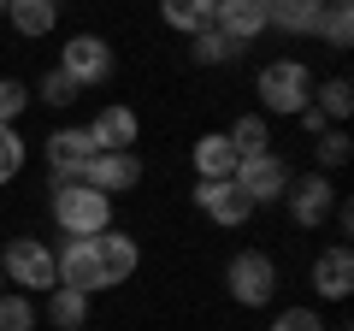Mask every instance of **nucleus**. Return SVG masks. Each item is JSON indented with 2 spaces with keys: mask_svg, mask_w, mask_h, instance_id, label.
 I'll list each match as a JSON object with an SVG mask.
<instances>
[{
  "mask_svg": "<svg viewBox=\"0 0 354 331\" xmlns=\"http://www.w3.org/2000/svg\"><path fill=\"white\" fill-rule=\"evenodd\" d=\"M313 107L325 113V125H348V113H354V83H348V77H325V83H313Z\"/></svg>",
  "mask_w": 354,
  "mask_h": 331,
  "instance_id": "412c9836",
  "label": "nucleus"
},
{
  "mask_svg": "<svg viewBox=\"0 0 354 331\" xmlns=\"http://www.w3.org/2000/svg\"><path fill=\"white\" fill-rule=\"evenodd\" d=\"M189 60L195 65H236L242 60V42H230L225 30H195V36H189Z\"/></svg>",
  "mask_w": 354,
  "mask_h": 331,
  "instance_id": "5701e85b",
  "label": "nucleus"
},
{
  "mask_svg": "<svg viewBox=\"0 0 354 331\" xmlns=\"http://www.w3.org/2000/svg\"><path fill=\"white\" fill-rule=\"evenodd\" d=\"M77 184H88V190H101V195H130L142 184V160H136V148H101L95 160L83 166V178Z\"/></svg>",
  "mask_w": 354,
  "mask_h": 331,
  "instance_id": "6e6552de",
  "label": "nucleus"
},
{
  "mask_svg": "<svg viewBox=\"0 0 354 331\" xmlns=\"http://www.w3.org/2000/svg\"><path fill=\"white\" fill-rule=\"evenodd\" d=\"M41 154H48V172H53V178H83V166L95 160L101 148H95V136H88V125H59Z\"/></svg>",
  "mask_w": 354,
  "mask_h": 331,
  "instance_id": "f8f14e48",
  "label": "nucleus"
},
{
  "mask_svg": "<svg viewBox=\"0 0 354 331\" xmlns=\"http://www.w3.org/2000/svg\"><path fill=\"white\" fill-rule=\"evenodd\" d=\"M290 178H295V172H290V160H283V154H248V160H236V172H230V184H236L254 207L283 202Z\"/></svg>",
  "mask_w": 354,
  "mask_h": 331,
  "instance_id": "423d86ee",
  "label": "nucleus"
},
{
  "mask_svg": "<svg viewBox=\"0 0 354 331\" xmlns=\"http://www.w3.org/2000/svg\"><path fill=\"white\" fill-rule=\"evenodd\" d=\"M53 6H65V0H53Z\"/></svg>",
  "mask_w": 354,
  "mask_h": 331,
  "instance_id": "72a5a7b5",
  "label": "nucleus"
},
{
  "mask_svg": "<svg viewBox=\"0 0 354 331\" xmlns=\"http://www.w3.org/2000/svg\"><path fill=\"white\" fill-rule=\"evenodd\" d=\"M295 125H301V130H307V136H319V130H325V113H319V107H313V101H307V107H301V113H295Z\"/></svg>",
  "mask_w": 354,
  "mask_h": 331,
  "instance_id": "7c9ffc66",
  "label": "nucleus"
},
{
  "mask_svg": "<svg viewBox=\"0 0 354 331\" xmlns=\"http://www.w3.org/2000/svg\"><path fill=\"white\" fill-rule=\"evenodd\" d=\"M30 107H36V95H30L24 77H0V125H18Z\"/></svg>",
  "mask_w": 354,
  "mask_h": 331,
  "instance_id": "bb28decb",
  "label": "nucleus"
},
{
  "mask_svg": "<svg viewBox=\"0 0 354 331\" xmlns=\"http://www.w3.org/2000/svg\"><path fill=\"white\" fill-rule=\"evenodd\" d=\"M213 30H225L230 42H260L266 36V0H218V12H213Z\"/></svg>",
  "mask_w": 354,
  "mask_h": 331,
  "instance_id": "4468645a",
  "label": "nucleus"
},
{
  "mask_svg": "<svg viewBox=\"0 0 354 331\" xmlns=\"http://www.w3.org/2000/svg\"><path fill=\"white\" fill-rule=\"evenodd\" d=\"M254 95H260V118H295L313 101V71L301 60H272L254 77Z\"/></svg>",
  "mask_w": 354,
  "mask_h": 331,
  "instance_id": "f03ea898",
  "label": "nucleus"
},
{
  "mask_svg": "<svg viewBox=\"0 0 354 331\" xmlns=\"http://www.w3.org/2000/svg\"><path fill=\"white\" fill-rule=\"evenodd\" d=\"M325 6H330V0H266V30H283V36H319Z\"/></svg>",
  "mask_w": 354,
  "mask_h": 331,
  "instance_id": "2eb2a0df",
  "label": "nucleus"
},
{
  "mask_svg": "<svg viewBox=\"0 0 354 331\" xmlns=\"http://www.w3.org/2000/svg\"><path fill=\"white\" fill-rule=\"evenodd\" d=\"M230 172H236V148H230L225 130L195 136V178H230Z\"/></svg>",
  "mask_w": 354,
  "mask_h": 331,
  "instance_id": "aec40b11",
  "label": "nucleus"
},
{
  "mask_svg": "<svg viewBox=\"0 0 354 331\" xmlns=\"http://www.w3.org/2000/svg\"><path fill=\"white\" fill-rule=\"evenodd\" d=\"M95 267H101V284H106V290H113V284H130V278H136V267H142L136 237L118 231V225H106L101 237H95Z\"/></svg>",
  "mask_w": 354,
  "mask_h": 331,
  "instance_id": "9b49d317",
  "label": "nucleus"
},
{
  "mask_svg": "<svg viewBox=\"0 0 354 331\" xmlns=\"http://www.w3.org/2000/svg\"><path fill=\"white\" fill-rule=\"evenodd\" d=\"M225 136H230V148H236V160H248V154H272V118L242 113L236 125L225 130Z\"/></svg>",
  "mask_w": 354,
  "mask_h": 331,
  "instance_id": "4be33fe9",
  "label": "nucleus"
},
{
  "mask_svg": "<svg viewBox=\"0 0 354 331\" xmlns=\"http://www.w3.org/2000/svg\"><path fill=\"white\" fill-rule=\"evenodd\" d=\"M283 202H290V219H295L301 231H319L330 213H337V202H342V195H337V184H330V172H319V166H313L307 178H290Z\"/></svg>",
  "mask_w": 354,
  "mask_h": 331,
  "instance_id": "0eeeda50",
  "label": "nucleus"
},
{
  "mask_svg": "<svg viewBox=\"0 0 354 331\" xmlns=\"http://www.w3.org/2000/svg\"><path fill=\"white\" fill-rule=\"evenodd\" d=\"M59 71L71 77L77 89H101L106 77H113V48H106V36H95V30H77V36H65V48H59Z\"/></svg>",
  "mask_w": 354,
  "mask_h": 331,
  "instance_id": "39448f33",
  "label": "nucleus"
},
{
  "mask_svg": "<svg viewBox=\"0 0 354 331\" xmlns=\"http://www.w3.org/2000/svg\"><path fill=\"white\" fill-rule=\"evenodd\" d=\"M307 284H313L319 302H348V290H354V249H348V242L319 249L313 267H307Z\"/></svg>",
  "mask_w": 354,
  "mask_h": 331,
  "instance_id": "1a4fd4ad",
  "label": "nucleus"
},
{
  "mask_svg": "<svg viewBox=\"0 0 354 331\" xmlns=\"http://www.w3.org/2000/svg\"><path fill=\"white\" fill-rule=\"evenodd\" d=\"M0 290H6V272H0Z\"/></svg>",
  "mask_w": 354,
  "mask_h": 331,
  "instance_id": "2f4dec72",
  "label": "nucleus"
},
{
  "mask_svg": "<svg viewBox=\"0 0 354 331\" xmlns=\"http://www.w3.org/2000/svg\"><path fill=\"white\" fill-rule=\"evenodd\" d=\"M6 24H12L24 42H41V36H53V24H59V6H53V0H6Z\"/></svg>",
  "mask_w": 354,
  "mask_h": 331,
  "instance_id": "a211bd4d",
  "label": "nucleus"
},
{
  "mask_svg": "<svg viewBox=\"0 0 354 331\" xmlns=\"http://www.w3.org/2000/svg\"><path fill=\"white\" fill-rule=\"evenodd\" d=\"M225 290L236 307H272V296L283 290V267L266 249H236L225 267Z\"/></svg>",
  "mask_w": 354,
  "mask_h": 331,
  "instance_id": "7ed1b4c3",
  "label": "nucleus"
},
{
  "mask_svg": "<svg viewBox=\"0 0 354 331\" xmlns=\"http://www.w3.org/2000/svg\"><path fill=\"white\" fill-rule=\"evenodd\" d=\"M53 267H59V284H71V290H83V296L106 290L101 267H95V237H65L59 249H53Z\"/></svg>",
  "mask_w": 354,
  "mask_h": 331,
  "instance_id": "ddd939ff",
  "label": "nucleus"
},
{
  "mask_svg": "<svg viewBox=\"0 0 354 331\" xmlns=\"http://www.w3.org/2000/svg\"><path fill=\"white\" fill-rule=\"evenodd\" d=\"M218 0H160V24L177 36H195V30H213Z\"/></svg>",
  "mask_w": 354,
  "mask_h": 331,
  "instance_id": "6ab92c4d",
  "label": "nucleus"
},
{
  "mask_svg": "<svg viewBox=\"0 0 354 331\" xmlns=\"http://www.w3.org/2000/svg\"><path fill=\"white\" fill-rule=\"evenodd\" d=\"M30 95H41V101H48V107H71V101H77V95H83V89H77L71 77H65L59 65H53V71L41 77V83H36V89H30Z\"/></svg>",
  "mask_w": 354,
  "mask_h": 331,
  "instance_id": "c85d7f7f",
  "label": "nucleus"
},
{
  "mask_svg": "<svg viewBox=\"0 0 354 331\" xmlns=\"http://www.w3.org/2000/svg\"><path fill=\"white\" fill-rule=\"evenodd\" d=\"M319 42H325L330 53H348L354 48V12H348V0H330L325 18H319Z\"/></svg>",
  "mask_w": 354,
  "mask_h": 331,
  "instance_id": "b1692460",
  "label": "nucleus"
},
{
  "mask_svg": "<svg viewBox=\"0 0 354 331\" xmlns=\"http://www.w3.org/2000/svg\"><path fill=\"white\" fill-rule=\"evenodd\" d=\"M272 331H330V325L319 319V307H278L272 314Z\"/></svg>",
  "mask_w": 354,
  "mask_h": 331,
  "instance_id": "c756f323",
  "label": "nucleus"
},
{
  "mask_svg": "<svg viewBox=\"0 0 354 331\" xmlns=\"http://www.w3.org/2000/svg\"><path fill=\"white\" fill-rule=\"evenodd\" d=\"M0 272H6V290H24V296H48L53 284H59L53 249L41 237H12L0 249Z\"/></svg>",
  "mask_w": 354,
  "mask_h": 331,
  "instance_id": "20e7f679",
  "label": "nucleus"
},
{
  "mask_svg": "<svg viewBox=\"0 0 354 331\" xmlns=\"http://www.w3.org/2000/svg\"><path fill=\"white\" fill-rule=\"evenodd\" d=\"M195 207H201L213 225H225V231H236V225H248V219H254V202L230 178H201V184H195Z\"/></svg>",
  "mask_w": 354,
  "mask_h": 331,
  "instance_id": "9d476101",
  "label": "nucleus"
},
{
  "mask_svg": "<svg viewBox=\"0 0 354 331\" xmlns=\"http://www.w3.org/2000/svg\"><path fill=\"white\" fill-rule=\"evenodd\" d=\"M88 307H95V296L71 290V284H53V290L41 296V319H48L53 331H83L88 325Z\"/></svg>",
  "mask_w": 354,
  "mask_h": 331,
  "instance_id": "f3484780",
  "label": "nucleus"
},
{
  "mask_svg": "<svg viewBox=\"0 0 354 331\" xmlns=\"http://www.w3.org/2000/svg\"><path fill=\"white\" fill-rule=\"evenodd\" d=\"M0 18H6V0H0Z\"/></svg>",
  "mask_w": 354,
  "mask_h": 331,
  "instance_id": "473e14b6",
  "label": "nucleus"
},
{
  "mask_svg": "<svg viewBox=\"0 0 354 331\" xmlns=\"http://www.w3.org/2000/svg\"><path fill=\"white\" fill-rule=\"evenodd\" d=\"M313 154H319V172H337V166L354 160V136L342 125H325V130H319V142H313Z\"/></svg>",
  "mask_w": 354,
  "mask_h": 331,
  "instance_id": "393cba45",
  "label": "nucleus"
},
{
  "mask_svg": "<svg viewBox=\"0 0 354 331\" xmlns=\"http://www.w3.org/2000/svg\"><path fill=\"white\" fill-rule=\"evenodd\" d=\"M0 331H36V296L0 290Z\"/></svg>",
  "mask_w": 354,
  "mask_h": 331,
  "instance_id": "a878e982",
  "label": "nucleus"
},
{
  "mask_svg": "<svg viewBox=\"0 0 354 331\" xmlns=\"http://www.w3.org/2000/svg\"><path fill=\"white\" fill-rule=\"evenodd\" d=\"M48 213H53V225H59L65 237H101V231L113 225V195L88 190V184H77V178H53Z\"/></svg>",
  "mask_w": 354,
  "mask_h": 331,
  "instance_id": "f257e3e1",
  "label": "nucleus"
},
{
  "mask_svg": "<svg viewBox=\"0 0 354 331\" xmlns=\"http://www.w3.org/2000/svg\"><path fill=\"white\" fill-rule=\"evenodd\" d=\"M30 160V142L18 136V125H0V184H12Z\"/></svg>",
  "mask_w": 354,
  "mask_h": 331,
  "instance_id": "cd10ccee",
  "label": "nucleus"
},
{
  "mask_svg": "<svg viewBox=\"0 0 354 331\" xmlns=\"http://www.w3.org/2000/svg\"><path fill=\"white\" fill-rule=\"evenodd\" d=\"M88 136H95V148H130V142L142 136V118L130 113L124 101H106L101 113L88 118Z\"/></svg>",
  "mask_w": 354,
  "mask_h": 331,
  "instance_id": "dca6fc26",
  "label": "nucleus"
}]
</instances>
